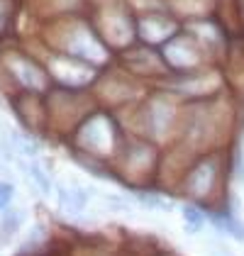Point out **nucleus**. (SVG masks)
Wrapping results in <instances>:
<instances>
[{"label": "nucleus", "mask_w": 244, "mask_h": 256, "mask_svg": "<svg viewBox=\"0 0 244 256\" xmlns=\"http://www.w3.org/2000/svg\"><path fill=\"white\" fill-rule=\"evenodd\" d=\"M183 220H186V224L190 227V232H200L205 227V215L198 208H193V205H186V208H183Z\"/></svg>", "instance_id": "2"}, {"label": "nucleus", "mask_w": 244, "mask_h": 256, "mask_svg": "<svg viewBox=\"0 0 244 256\" xmlns=\"http://www.w3.org/2000/svg\"><path fill=\"white\" fill-rule=\"evenodd\" d=\"M108 200V205L112 208V210H118V212H130L132 210V205L124 200V198H118V196H108L105 198Z\"/></svg>", "instance_id": "6"}, {"label": "nucleus", "mask_w": 244, "mask_h": 256, "mask_svg": "<svg viewBox=\"0 0 244 256\" xmlns=\"http://www.w3.org/2000/svg\"><path fill=\"white\" fill-rule=\"evenodd\" d=\"M27 174H30V178L34 180V186L40 188L42 193H52V180H49V176L42 171L37 164H30V166H27Z\"/></svg>", "instance_id": "3"}, {"label": "nucleus", "mask_w": 244, "mask_h": 256, "mask_svg": "<svg viewBox=\"0 0 244 256\" xmlns=\"http://www.w3.org/2000/svg\"><path fill=\"white\" fill-rule=\"evenodd\" d=\"M56 196H59L61 208L66 212H81L83 208H86V202H88L86 190H81L78 186H59Z\"/></svg>", "instance_id": "1"}, {"label": "nucleus", "mask_w": 244, "mask_h": 256, "mask_svg": "<svg viewBox=\"0 0 244 256\" xmlns=\"http://www.w3.org/2000/svg\"><path fill=\"white\" fill-rule=\"evenodd\" d=\"M22 222V212H8V215L2 217V222H0V239H8V236L12 234L18 227H20Z\"/></svg>", "instance_id": "4"}, {"label": "nucleus", "mask_w": 244, "mask_h": 256, "mask_svg": "<svg viewBox=\"0 0 244 256\" xmlns=\"http://www.w3.org/2000/svg\"><path fill=\"white\" fill-rule=\"evenodd\" d=\"M12 200V186L10 183H0V210H5Z\"/></svg>", "instance_id": "7"}, {"label": "nucleus", "mask_w": 244, "mask_h": 256, "mask_svg": "<svg viewBox=\"0 0 244 256\" xmlns=\"http://www.w3.org/2000/svg\"><path fill=\"white\" fill-rule=\"evenodd\" d=\"M142 200L144 202H149V205H154V208L159 205V208H164V210H168V208H171V205H168V200H164L162 196H144Z\"/></svg>", "instance_id": "8"}, {"label": "nucleus", "mask_w": 244, "mask_h": 256, "mask_svg": "<svg viewBox=\"0 0 244 256\" xmlns=\"http://www.w3.org/2000/svg\"><path fill=\"white\" fill-rule=\"evenodd\" d=\"M220 224H222V230L227 234L237 236V239H244V224L242 222H237L234 217H224V220H218Z\"/></svg>", "instance_id": "5"}]
</instances>
